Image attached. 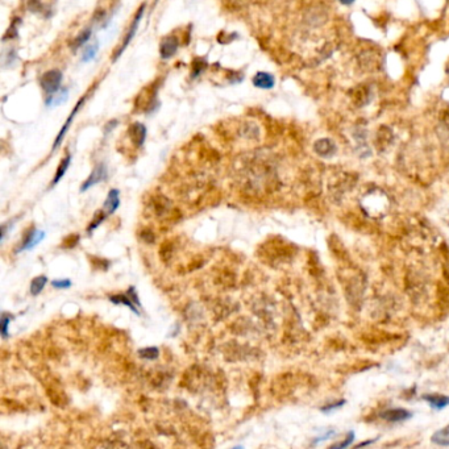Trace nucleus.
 <instances>
[{"label": "nucleus", "instance_id": "nucleus-24", "mask_svg": "<svg viewBox=\"0 0 449 449\" xmlns=\"http://www.w3.org/2000/svg\"><path fill=\"white\" fill-rule=\"evenodd\" d=\"M127 295L130 298V299H132V301H133L134 304H137V306H141V303H140V299H138V297H137V293H136V290H134L133 286H130L129 289H128Z\"/></svg>", "mask_w": 449, "mask_h": 449}, {"label": "nucleus", "instance_id": "nucleus-7", "mask_svg": "<svg viewBox=\"0 0 449 449\" xmlns=\"http://www.w3.org/2000/svg\"><path fill=\"white\" fill-rule=\"evenodd\" d=\"M129 137L132 138V141L134 142L136 146H142L145 142V138H146V128H145L144 124L141 123H134L129 127Z\"/></svg>", "mask_w": 449, "mask_h": 449}, {"label": "nucleus", "instance_id": "nucleus-12", "mask_svg": "<svg viewBox=\"0 0 449 449\" xmlns=\"http://www.w3.org/2000/svg\"><path fill=\"white\" fill-rule=\"evenodd\" d=\"M70 162H71V156H70V154H67V156H66L65 158L62 159L61 163H59V166H58L57 171H55L54 179H53V182H51V186H55L58 183V182L61 181L62 178H63V175H65L66 171H67V169H69Z\"/></svg>", "mask_w": 449, "mask_h": 449}, {"label": "nucleus", "instance_id": "nucleus-3", "mask_svg": "<svg viewBox=\"0 0 449 449\" xmlns=\"http://www.w3.org/2000/svg\"><path fill=\"white\" fill-rule=\"evenodd\" d=\"M107 166L104 163H99L95 166V169L92 170V173L90 174V177L87 178L86 181L83 182V185L80 187V192L87 191L88 188L94 187L95 185H98L100 182L105 181L107 179Z\"/></svg>", "mask_w": 449, "mask_h": 449}, {"label": "nucleus", "instance_id": "nucleus-26", "mask_svg": "<svg viewBox=\"0 0 449 449\" xmlns=\"http://www.w3.org/2000/svg\"><path fill=\"white\" fill-rule=\"evenodd\" d=\"M113 125H117V121H116V120H112L111 123L107 124V129H105V132H107V133H108V132H111V130L113 129V128H112Z\"/></svg>", "mask_w": 449, "mask_h": 449}, {"label": "nucleus", "instance_id": "nucleus-11", "mask_svg": "<svg viewBox=\"0 0 449 449\" xmlns=\"http://www.w3.org/2000/svg\"><path fill=\"white\" fill-rule=\"evenodd\" d=\"M424 399L435 410H443L449 406V397H446V395H426Z\"/></svg>", "mask_w": 449, "mask_h": 449}, {"label": "nucleus", "instance_id": "nucleus-13", "mask_svg": "<svg viewBox=\"0 0 449 449\" xmlns=\"http://www.w3.org/2000/svg\"><path fill=\"white\" fill-rule=\"evenodd\" d=\"M109 301L115 304H123V306H127L129 310H132V311L136 314V315H140V312H138V310L136 308V306H134L133 301H132V299L128 297L127 294H124V295H113V297H109Z\"/></svg>", "mask_w": 449, "mask_h": 449}, {"label": "nucleus", "instance_id": "nucleus-22", "mask_svg": "<svg viewBox=\"0 0 449 449\" xmlns=\"http://www.w3.org/2000/svg\"><path fill=\"white\" fill-rule=\"evenodd\" d=\"M353 440H355V432H353V431L348 432V436H347V439H345L344 442L340 443V444H336V446H332V448L344 449V448H347V447L351 446L352 443H353Z\"/></svg>", "mask_w": 449, "mask_h": 449}, {"label": "nucleus", "instance_id": "nucleus-6", "mask_svg": "<svg viewBox=\"0 0 449 449\" xmlns=\"http://www.w3.org/2000/svg\"><path fill=\"white\" fill-rule=\"evenodd\" d=\"M119 206H120V191L117 188H112V190H109L108 191V195H107L104 203H103V211L109 216V215L115 214L116 210L119 208Z\"/></svg>", "mask_w": 449, "mask_h": 449}, {"label": "nucleus", "instance_id": "nucleus-15", "mask_svg": "<svg viewBox=\"0 0 449 449\" xmlns=\"http://www.w3.org/2000/svg\"><path fill=\"white\" fill-rule=\"evenodd\" d=\"M66 99H67V90H66V88L65 90H59V91H57L55 94L50 95V96H47L46 105H49V107L53 105V107H54V105H58V104H61V103H63Z\"/></svg>", "mask_w": 449, "mask_h": 449}, {"label": "nucleus", "instance_id": "nucleus-23", "mask_svg": "<svg viewBox=\"0 0 449 449\" xmlns=\"http://www.w3.org/2000/svg\"><path fill=\"white\" fill-rule=\"evenodd\" d=\"M344 405H345V401H339V402L333 403V405H328V406H324V407H322V411L323 413L328 414V413H331V411H335V410L340 409V407H343Z\"/></svg>", "mask_w": 449, "mask_h": 449}, {"label": "nucleus", "instance_id": "nucleus-18", "mask_svg": "<svg viewBox=\"0 0 449 449\" xmlns=\"http://www.w3.org/2000/svg\"><path fill=\"white\" fill-rule=\"evenodd\" d=\"M12 319H13V316L7 314V312H3V314H1L0 324H1V336H3V339H7L8 337V327L11 324Z\"/></svg>", "mask_w": 449, "mask_h": 449}, {"label": "nucleus", "instance_id": "nucleus-25", "mask_svg": "<svg viewBox=\"0 0 449 449\" xmlns=\"http://www.w3.org/2000/svg\"><path fill=\"white\" fill-rule=\"evenodd\" d=\"M333 435H335V431H328L326 435H324V436H322V438H318V440H315L314 444H318V443H320V442H324V440H327V439L331 438V436H333Z\"/></svg>", "mask_w": 449, "mask_h": 449}, {"label": "nucleus", "instance_id": "nucleus-14", "mask_svg": "<svg viewBox=\"0 0 449 449\" xmlns=\"http://www.w3.org/2000/svg\"><path fill=\"white\" fill-rule=\"evenodd\" d=\"M47 283V277L46 275H38V277H34L30 282V294L32 295H38L43 290V287L46 286Z\"/></svg>", "mask_w": 449, "mask_h": 449}, {"label": "nucleus", "instance_id": "nucleus-4", "mask_svg": "<svg viewBox=\"0 0 449 449\" xmlns=\"http://www.w3.org/2000/svg\"><path fill=\"white\" fill-rule=\"evenodd\" d=\"M45 237V232L41 231V229H32L29 232L28 235L25 236V239L22 241V244L17 248L16 253H20V252H24V250H30L33 249L34 246H37L41 243Z\"/></svg>", "mask_w": 449, "mask_h": 449}, {"label": "nucleus", "instance_id": "nucleus-10", "mask_svg": "<svg viewBox=\"0 0 449 449\" xmlns=\"http://www.w3.org/2000/svg\"><path fill=\"white\" fill-rule=\"evenodd\" d=\"M253 84L257 87V88L269 90V88H273V87H274L275 79L272 74H269V72L265 71H260L253 76Z\"/></svg>", "mask_w": 449, "mask_h": 449}, {"label": "nucleus", "instance_id": "nucleus-16", "mask_svg": "<svg viewBox=\"0 0 449 449\" xmlns=\"http://www.w3.org/2000/svg\"><path fill=\"white\" fill-rule=\"evenodd\" d=\"M138 356L144 360H157L159 356V351L158 348L156 347L144 348V349L138 351Z\"/></svg>", "mask_w": 449, "mask_h": 449}, {"label": "nucleus", "instance_id": "nucleus-2", "mask_svg": "<svg viewBox=\"0 0 449 449\" xmlns=\"http://www.w3.org/2000/svg\"><path fill=\"white\" fill-rule=\"evenodd\" d=\"M142 14H144V5H141V7L138 8L137 13H136V16H134V20L132 21V25H130L129 29H128L127 36H125V38H124L123 43H121V46H120L119 50L115 51V54H113V58H112L113 61L117 59L120 55L123 54V51L127 49V46L129 45V42L132 41V38L134 37V34L137 33V28H138V25H140V21H141Z\"/></svg>", "mask_w": 449, "mask_h": 449}, {"label": "nucleus", "instance_id": "nucleus-5", "mask_svg": "<svg viewBox=\"0 0 449 449\" xmlns=\"http://www.w3.org/2000/svg\"><path fill=\"white\" fill-rule=\"evenodd\" d=\"M178 38L174 36H167L165 37L162 41H161V45H159V54L161 58L163 59H167V58H171L178 50Z\"/></svg>", "mask_w": 449, "mask_h": 449}, {"label": "nucleus", "instance_id": "nucleus-9", "mask_svg": "<svg viewBox=\"0 0 449 449\" xmlns=\"http://www.w3.org/2000/svg\"><path fill=\"white\" fill-rule=\"evenodd\" d=\"M381 417H382V419L391 422V423H397V422H403L406 419H410L413 417V414L403 409H391L385 411Z\"/></svg>", "mask_w": 449, "mask_h": 449}, {"label": "nucleus", "instance_id": "nucleus-17", "mask_svg": "<svg viewBox=\"0 0 449 449\" xmlns=\"http://www.w3.org/2000/svg\"><path fill=\"white\" fill-rule=\"evenodd\" d=\"M98 43H92V45H88L86 46L83 51V55H82V61L83 62H90L91 59H94L96 53H98Z\"/></svg>", "mask_w": 449, "mask_h": 449}, {"label": "nucleus", "instance_id": "nucleus-8", "mask_svg": "<svg viewBox=\"0 0 449 449\" xmlns=\"http://www.w3.org/2000/svg\"><path fill=\"white\" fill-rule=\"evenodd\" d=\"M84 100H86V98H82V99H80V100L78 101V104L75 105V108H74V109H72V111H71V113H70V116H69V119L66 120V123L63 124V127H62V129L59 130V133H58L57 138H55L54 145H53V150H55V149H57L58 146H59V145H61L62 140H63V137H65V134L67 133V130H69V127H70V124H71L72 119H74V117H75L76 112H78V111H79L80 105L83 104Z\"/></svg>", "mask_w": 449, "mask_h": 449}, {"label": "nucleus", "instance_id": "nucleus-21", "mask_svg": "<svg viewBox=\"0 0 449 449\" xmlns=\"http://www.w3.org/2000/svg\"><path fill=\"white\" fill-rule=\"evenodd\" d=\"M51 286L54 287V289L58 290H63V289H70L71 287V281L67 278L65 279H54V281H51Z\"/></svg>", "mask_w": 449, "mask_h": 449}, {"label": "nucleus", "instance_id": "nucleus-27", "mask_svg": "<svg viewBox=\"0 0 449 449\" xmlns=\"http://www.w3.org/2000/svg\"><path fill=\"white\" fill-rule=\"evenodd\" d=\"M339 1H340V3H343V4H352V3H353V1H355V0H339Z\"/></svg>", "mask_w": 449, "mask_h": 449}, {"label": "nucleus", "instance_id": "nucleus-1", "mask_svg": "<svg viewBox=\"0 0 449 449\" xmlns=\"http://www.w3.org/2000/svg\"><path fill=\"white\" fill-rule=\"evenodd\" d=\"M61 82H62V72L59 70H49V71L43 72L40 79L41 88L45 91L47 96L55 94L57 91L61 90Z\"/></svg>", "mask_w": 449, "mask_h": 449}, {"label": "nucleus", "instance_id": "nucleus-19", "mask_svg": "<svg viewBox=\"0 0 449 449\" xmlns=\"http://www.w3.org/2000/svg\"><path fill=\"white\" fill-rule=\"evenodd\" d=\"M107 216H108V215L105 214L104 211H100V212H98V214H96V217H95L94 220H92V223H91V224L88 225V228H87V232H88V235H91V233H92V232H94L95 229L98 228L99 225H100L101 223L104 221V219Z\"/></svg>", "mask_w": 449, "mask_h": 449}, {"label": "nucleus", "instance_id": "nucleus-20", "mask_svg": "<svg viewBox=\"0 0 449 449\" xmlns=\"http://www.w3.org/2000/svg\"><path fill=\"white\" fill-rule=\"evenodd\" d=\"M90 36H91V30H90V29H87V30H83V32L80 33L79 36H78L75 38V41L72 42V47H74V50H75V49H78V47H79V46H82V45H83L84 42H87V41H88V38H90Z\"/></svg>", "mask_w": 449, "mask_h": 449}]
</instances>
